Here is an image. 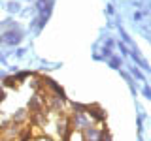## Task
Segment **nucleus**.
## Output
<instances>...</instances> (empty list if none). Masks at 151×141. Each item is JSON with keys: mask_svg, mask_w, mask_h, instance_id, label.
<instances>
[{"mask_svg": "<svg viewBox=\"0 0 151 141\" xmlns=\"http://www.w3.org/2000/svg\"><path fill=\"white\" fill-rule=\"evenodd\" d=\"M2 98H4V90H2V88H0V100H2Z\"/></svg>", "mask_w": 151, "mask_h": 141, "instance_id": "f257e3e1", "label": "nucleus"}]
</instances>
